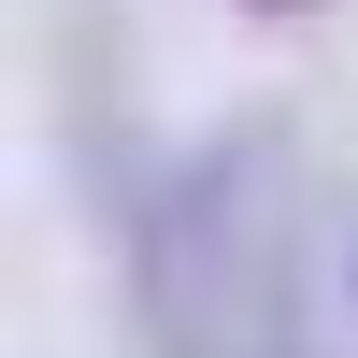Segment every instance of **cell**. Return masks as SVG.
<instances>
[{
	"mask_svg": "<svg viewBox=\"0 0 358 358\" xmlns=\"http://www.w3.org/2000/svg\"><path fill=\"white\" fill-rule=\"evenodd\" d=\"M301 244H315L301 129L287 115L201 129L129 215L143 358H301Z\"/></svg>",
	"mask_w": 358,
	"mask_h": 358,
	"instance_id": "6da1fadb",
	"label": "cell"
},
{
	"mask_svg": "<svg viewBox=\"0 0 358 358\" xmlns=\"http://www.w3.org/2000/svg\"><path fill=\"white\" fill-rule=\"evenodd\" d=\"M244 15H315V0H244Z\"/></svg>",
	"mask_w": 358,
	"mask_h": 358,
	"instance_id": "7a4b0ae2",
	"label": "cell"
}]
</instances>
